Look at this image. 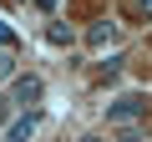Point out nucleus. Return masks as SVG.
<instances>
[{"mask_svg": "<svg viewBox=\"0 0 152 142\" xmlns=\"http://www.w3.org/2000/svg\"><path fill=\"white\" fill-rule=\"evenodd\" d=\"M41 91H46V81H41V76H15V86H10V102H15L20 112H36Z\"/></svg>", "mask_w": 152, "mask_h": 142, "instance_id": "obj_2", "label": "nucleus"}, {"mask_svg": "<svg viewBox=\"0 0 152 142\" xmlns=\"http://www.w3.org/2000/svg\"><path fill=\"white\" fill-rule=\"evenodd\" d=\"M132 5H137V10H147V15H152V0H132Z\"/></svg>", "mask_w": 152, "mask_h": 142, "instance_id": "obj_9", "label": "nucleus"}, {"mask_svg": "<svg viewBox=\"0 0 152 142\" xmlns=\"http://www.w3.org/2000/svg\"><path fill=\"white\" fill-rule=\"evenodd\" d=\"M10 107H15L10 97H0V122H5V117H10Z\"/></svg>", "mask_w": 152, "mask_h": 142, "instance_id": "obj_8", "label": "nucleus"}, {"mask_svg": "<svg viewBox=\"0 0 152 142\" xmlns=\"http://www.w3.org/2000/svg\"><path fill=\"white\" fill-rule=\"evenodd\" d=\"M86 41H91V46H107V41H117V20H96V26L86 31Z\"/></svg>", "mask_w": 152, "mask_h": 142, "instance_id": "obj_4", "label": "nucleus"}, {"mask_svg": "<svg viewBox=\"0 0 152 142\" xmlns=\"http://www.w3.org/2000/svg\"><path fill=\"white\" fill-rule=\"evenodd\" d=\"M81 142H107V137H81Z\"/></svg>", "mask_w": 152, "mask_h": 142, "instance_id": "obj_11", "label": "nucleus"}, {"mask_svg": "<svg viewBox=\"0 0 152 142\" xmlns=\"http://www.w3.org/2000/svg\"><path fill=\"white\" fill-rule=\"evenodd\" d=\"M71 36H76V31H71L66 20H51V26H46V41H56V46H71Z\"/></svg>", "mask_w": 152, "mask_h": 142, "instance_id": "obj_5", "label": "nucleus"}, {"mask_svg": "<svg viewBox=\"0 0 152 142\" xmlns=\"http://www.w3.org/2000/svg\"><path fill=\"white\" fill-rule=\"evenodd\" d=\"M10 76H15V56H10V51H0V81H10Z\"/></svg>", "mask_w": 152, "mask_h": 142, "instance_id": "obj_6", "label": "nucleus"}, {"mask_svg": "<svg viewBox=\"0 0 152 142\" xmlns=\"http://www.w3.org/2000/svg\"><path fill=\"white\" fill-rule=\"evenodd\" d=\"M36 127H41V117H36V112H20V117L5 127V142H31V137H36Z\"/></svg>", "mask_w": 152, "mask_h": 142, "instance_id": "obj_3", "label": "nucleus"}, {"mask_svg": "<svg viewBox=\"0 0 152 142\" xmlns=\"http://www.w3.org/2000/svg\"><path fill=\"white\" fill-rule=\"evenodd\" d=\"M142 117H147V97H122V102L107 107V122H112V127H132V122H142Z\"/></svg>", "mask_w": 152, "mask_h": 142, "instance_id": "obj_1", "label": "nucleus"}, {"mask_svg": "<svg viewBox=\"0 0 152 142\" xmlns=\"http://www.w3.org/2000/svg\"><path fill=\"white\" fill-rule=\"evenodd\" d=\"M36 5H41V10H51V5H56V0H36Z\"/></svg>", "mask_w": 152, "mask_h": 142, "instance_id": "obj_10", "label": "nucleus"}, {"mask_svg": "<svg viewBox=\"0 0 152 142\" xmlns=\"http://www.w3.org/2000/svg\"><path fill=\"white\" fill-rule=\"evenodd\" d=\"M10 46H15V31H10L5 20H0V51H10Z\"/></svg>", "mask_w": 152, "mask_h": 142, "instance_id": "obj_7", "label": "nucleus"}]
</instances>
